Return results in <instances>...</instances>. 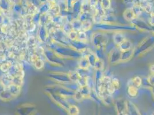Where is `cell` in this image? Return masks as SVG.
<instances>
[{
	"mask_svg": "<svg viewBox=\"0 0 154 115\" xmlns=\"http://www.w3.org/2000/svg\"><path fill=\"white\" fill-rule=\"evenodd\" d=\"M133 54L132 50H129L128 51H123L122 52L121 54V61H126L129 59Z\"/></svg>",
	"mask_w": 154,
	"mask_h": 115,
	"instance_id": "7402d4cb",
	"label": "cell"
},
{
	"mask_svg": "<svg viewBox=\"0 0 154 115\" xmlns=\"http://www.w3.org/2000/svg\"><path fill=\"white\" fill-rule=\"evenodd\" d=\"M23 78L24 77H16L13 78V83L14 85L21 86L23 83Z\"/></svg>",
	"mask_w": 154,
	"mask_h": 115,
	"instance_id": "d590c367",
	"label": "cell"
},
{
	"mask_svg": "<svg viewBox=\"0 0 154 115\" xmlns=\"http://www.w3.org/2000/svg\"><path fill=\"white\" fill-rule=\"evenodd\" d=\"M51 4L49 2L40 4V6L38 7V13H40L41 14H44L48 13L51 8Z\"/></svg>",
	"mask_w": 154,
	"mask_h": 115,
	"instance_id": "9a60e30c",
	"label": "cell"
},
{
	"mask_svg": "<svg viewBox=\"0 0 154 115\" xmlns=\"http://www.w3.org/2000/svg\"><path fill=\"white\" fill-rule=\"evenodd\" d=\"M31 59H32V62L35 65V67H36V69L40 70L44 67V66H45L44 62L36 55H32Z\"/></svg>",
	"mask_w": 154,
	"mask_h": 115,
	"instance_id": "7c38bea8",
	"label": "cell"
},
{
	"mask_svg": "<svg viewBox=\"0 0 154 115\" xmlns=\"http://www.w3.org/2000/svg\"><path fill=\"white\" fill-rule=\"evenodd\" d=\"M44 55L46 60L50 64L58 67L64 66V63L63 59L59 57L55 52L54 50L51 49L50 48H46L44 51Z\"/></svg>",
	"mask_w": 154,
	"mask_h": 115,
	"instance_id": "3957f363",
	"label": "cell"
},
{
	"mask_svg": "<svg viewBox=\"0 0 154 115\" xmlns=\"http://www.w3.org/2000/svg\"><path fill=\"white\" fill-rule=\"evenodd\" d=\"M123 17L125 20L128 21H132L136 17L135 16V13L131 8H127L123 13Z\"/></svg>",
	"mask_w": 154,
	"mask_h": 115,
	"instance_id": "4fadbf2b",
	"label": "cell"
},
{
	"mask_svg": "<svg viewBox=\"0 0 154 115\" xmlns=\"http://www.w3.org/2000/svg\"><path fill=\"white\" fill-rule=\"evenodd\" d=\"M67 74L69 75V77L70 78L71 82H77L78 80L80 78V76H79V74L77 73V71H71L69 73H68Z\"/></svg>",
	"mask_w": 154,
	"mask_h": 115,
	"instance_id": "603a6c76",
	"label": "cell"
},
{
	"mask_svg": "<svg viewBox=\"0 0 154 115\" xmlns=\"http://www.w3.org/2000/svg\"><path fill=\"white\" fill-rule=\"evenodd\" d=\"M9 76L12 77H24V73L23 67L19 64H13L7 72Z\"/></svg>",
	"mask_w": 154,
	"mask_h": 115,
	"instance_id": "5b68a950",
	"label": "cell"
},
{
	"mask_svg": "<svg viewBox=\"0 0 154 115\" xmlns=\"http://www.w3.org/2000/svg\"><path fill=\"white\" fill-rule=\"evenodd\" d=\"M13 97L14 96L11 93V92L7 88L0 93V98L4 101H9L12 100Z\"/></svg>",
	"mask_w": 154,
	"mask_h": 115,
	"instance_id": "ffe728a7",
	"label": "cell"
},
{
	"mask_svg": "<svg viewBox=\"0 0 154 115\" xmlns=\"http://www.w3.org/2000/svg\"><path fill=\"white\" fill-rule=\"evenodd\" d=\"M59 0H48V2H50V3H54V2H57Z\"/></svg>",
	"mask_w": 154,
	"mask_h": 115,
	"instance_id": "7dc6e473",
	"label": "cell"
},
{
	"mask_svg": "<svg viewBox=\"0 0 154 115\" xmlns=\"http://www.w3.org/2000/svg\"><path fill=\"white\" fill-rule=\"evenodd\" d=\"M148 21L151 26H154V12H152L150 14L149 17L148 19Z\"/></svg>",
	"mask_w": 154,
	"mask_h": 115,
	"instance_id": "60d3db41",
	"label": "cell"
},
{
	"mask_svg": "<svg viewBox=\"0 0 154 115\" xmlns=\"http://www.w3.org/2000/svg\"><path fill=\"white\" fill-rule=\"evenodd\" d=\"M2 14V11H1V9H0V15H1V14Z\"/></svg>",
	"mask_w": 154,
	"mask_h": 115,
	"instance_id": "c3c4849f",
	"label": "cell"
},
{
	"mask_svg": "<svg viewBox=\"0 0 154 115\" xmlns=\"http://www.w3.org/2000/svg\"><path fill=\"white\" fill-rule=\"evenodd\" d=\"M47 76L50 79L56 82L57 83H68L71 82L68 74L63 72H50L48 74Z\"/></svg>",
	"mask_w": 154,
	"mask_h": 115,
	"instance_id": "277c9868",
	"label": "cell"
},
{
	"mask_svg": "<svg viewBox=\"0 0 154 115\" xmlns=\"http://www.w3.org/2000/svg\"><path fill=\"white\" fill-rule=\"evenodd\" d=\"M77 83L79 88L86 86L87 85V78L80 77L79 79L78 80Z\"/></svg>",
	"mask_w": 154,
	"mask_h": 115,
	"instance_id": "8d00e7d4",
	"label": "cell"
},
{
	"mask_svg": "<svg viewBox=\"0 0 154 115\" xmlns=\"http://www.w3.org/2000/svg\"><path fill=\"white\" fill-rule=\"evenodd\" d=\"M122 2L126 5H132L133 6L136 4H139L140 0H122Z\"/></svg>",
	"mask_w": 154,
	"mask_h": 115,
	"instance_id": "ab89813d",
	"label": "cell"
},
{
	"mask_svg": "<svg viewBox=\"0 0 154 115\" xmlns=\"http://www.w3.org/2000/svg\"><path fill=\"white\" fill-rule=\"evenodd\" d=\"M21 86H20L12 83L9 86H8L7 88V89L14 97H15V96L19 95L20 93L21 92Z\"/></svg>",
	"mask_w": 154,
	"mask_h": 115,
	"instance_id": "2e32d148",
	"label": "cell"
},
{
	"mask_svg": "<svg viewBox=\"0 0 154 115\" xmlns=\"http://www.w3.org/2000/svg\"><path fill=\"white\" fill-rule=\"evenodd\" d=\"M132 82L133 83V85L136 87L137 88H139L142 85V79L140 77H135L132 79Z\"/></svg>",
	"mask_w": 154,
	"mask_h": 115,
	"instance_id": "836d02e7",
	"label": "cell"
},
{
	"mask_svg": "<svg viewBox=\"0 0 154 115\" xmlns=\"http://www.w3.org/2000/svg\"><path fill=\"white\" fill-rule=\"evenodd\" d=\"M78 33V31L72 30L67 35V36L69 37V39H70V40H75L77 39Z\"/></svg>",
	"mask_w": 154,
	"mask_h": 115,
	"instance_id": "74e56055",
	"label": "cell"
},
{
	"mask_svg": "<svg viewBox=\"0 0 154 115\" xmlns=\"http://www.w3.org/2000/svg\"><path fill=\"white\" fill-rule=\"evenodd\" d=\"M38 37L42 43H45L48 39L49 35L48 30L45 26L40 25L38 30Z\"/></svg>",
	"mask_w": 154,
	"mask_h": 115,
	"instance_id": "52a82bcc",
	"label": "cell"
},
{
	"mask_svg": "<svg viewBox=\"0 0 154 115\" xmlns=\"http://www.w3.org/2000/svg\"><path fill=\"white\" fill-rule=\"evenodd\" d=\"M132 47V43L127 39H125L122 43H120L118 45V48L122 52L131 50Z\"/></svg>",
	"mask_w": 154,
	"mask_h": 115,
	"instance_id": "5bb4252c",
	"label": "cell"
},
{
	"mask_svg": "<svg viewBox=\"0 0 154 115\" xmlns=\"http://www.w3.org/2000/svg\"><path fill=\"white\" fill-rule=\"evenodd\" d=\"M92 21H93V20H89L82 22V31H84L85 32L89 31L90 28H91Z\"/></svg>",
	"mask_w": 154,
	"mask_h": 115,
	"instance_id": "cb8c5ba5",
	"label": "cell"
},
{
	"mask_svg": "<svg viewBox=\"0 0 154 115\" xmlns=\"http://www.w3.org/2000/svg\"><path fill=\"white\" fill-rule=\"evenodd\" d=\"M12 4L9 0H0V9L2 13H8L12 11Z\"/></svg>",
	"mask_w": 154,
	"mask_h": 115,
	"instance_id": "9c48e42d",
	"label": "cell"
},
{
	"mask_svg": "<svg viewBox=\"0 0 154 115\" xmlns=\"http://www.w3.org/2000/svg\"><path fill=\"white\" fill-rule=\"evenodd\" d=\"M132 9L133 10L134 12L135 13L136 17H140L141 14L144 12L143 8L140 4H136L134 5L132 7H131Z\"/></svg>",
	"mask_w": 154,
	"mask_h": 115,
	"instance_id": "ac0fdd59",
	"label": "cell"
},
{
	"mask_svg": "<svg viewBox=\"0 0 154 115\" xmlns=\"http://www.w3.org/2000/svg\"><path fill=\"white\" fill-rule=\"evenodd\" d=\"M79 90H80V92H81V93L82 94L84 97L90 96L91 92V89L87 85L83 86V87L79 88Z\"/></svg>",
	"mask_w": 154,
	"mask_h": 115,
	"instance_id": "d4e9b609",
	"label": "cell"
},
{
	"mask_svg": "<svg viewBox=\"0 0 154 115\" xmlns=\"http://www.w3.org/2000/svg\"><path fill=\"white\" fill-rule=\"evenodd\" d=\"M78 0H72V3L73 2H75V1H77Z\"/></svg>",
	"mask_w": 154,
	"mask_h": 115,
	"instance_id": "681fc988",
	"label": "cell"
},
{
	"mask_svg": "<svg viewBox=\"0 0 154 115\" xmlns=\"http://www.w3.org/2000/svg\"><path fill=\"white\" fill-rule=\"evenodd\" d=\"M113 39L114 43L117 45H119L120 43H122L125 39H126V38H125L124 35H123L120 32H117L115 33L113 35Z\"/></svg>",
	"mask_w": 154,
	"mask_h": 115,
	"instance_id": "d6986e66",
	"label": "cell"
},
{
	"mask_svg": "<svg viewBox=\"0 0 154 115\" xmlns=\"http://www.w3.org/2000/svg\"><path fill=\"white\" fill-rule=\"evenodd\" d=\"M147 79L149 84L152 86H154V74H152Z\"/></svg>",
	"mask_w": 154,
	"mask_h": 115,
	"instance_id": "b9f144b4",
	"label": "cell"
},
{
	"mask_svg": "<svg viewBox=\"0 0 154 115\" xmlns=\"http://www.w3.org/2000/svg\"><path fill=\"white\" fill-rule=\"evenodd\" d=\"M41 14L38 13V12L37 13H35L32 16V23L34 25L36 24H39L40 23V18H41Z\"/></svg>",
	"mask_w": 154,
	"mask_h": 115,
	"instance_id": "4dcf8cb0",
	"label": "cell"
},
{
	"mask_svg": "<svg viewBox=\"0 0 154 115\" xmlns=\"http://www.w3.org/2000/svg\"><path fill=\"white\" fill-rule=\"evenodd\" d=\"M13 64L11 62L5 61L4 63H3L0 67V70L2 71L4 73H7L8 70H9L11 66Z\"/></svg>",
	"mask_w": 154,
	"mask_h": 115,
	"instance_id": "f1b7e54d",
	"label": "cell"
},
{
	"mask_svg": "<svg viewBox=\"0 0 154 115\" xmlns=\"http://www.w3.org/2000/svg\"><path fill=\"white\" fill-rule=\"evenodd\" d=\"M82 0H78L72 3L71 7V12L74 16H77L78 17L80 13H81V7H82Z\"/></svg>",
	"mask_w": 154,
	"mask_h": 115,
	"instance_id": "30bf717a",
	"label": "cell"
},
{
	"mask_svg": "<svg viewBox=\"0 0 154 115\" xmlns=\"http://www.w3.org/2000/svg\"><path fill=\"white\" fill-rule=\"evenodd\" d=\"M88 36L87 34V32H85L84 31H81L78 32L77 40L86 43L88 40Z\"/></svg>",
	"mask_w": 154,
	"mask_h": 115,
	"instance_id": "484cf974",
	"label": "cell"
},
{
	"mask_svg": "<svg viewBox=\"0 0 154 115\" xmlns=\"http://www.w3.org/2000/svg\"><path fill=\"white\" fill-rule=\"evenodd\" d=\"M45 92L48 94L56 93L64 97H69L74 96L75 92L71 90L66 89L62 85L57 83L55 85H52L46 86L45 89Z\"/></svg>",
	"mask_w": 154,
	"mask_h": 115,
	"instance_id": "7a4b0ae2",
	"label": "cell"
},
{
	"mask_svg": "<svg viewBox=\"0 0 154 115\" xmlns=\"http://www.w3.org/2000/svg\"><path fill=\"white\" fill-rule=\"evenodd\" d=\"M6 89H7V88H6L2 83L0 82V93H1V92H2L4 90H5Z\"/></svg>",
	"mask_w": 154,
	"mask_h": 115,
	"instance_id": "ee69618b",
	"label": "cell"
},
{
	"mask_svg": "<svg viewBox=\"0 0 154 115\" xmlns=\"http://www.w3.org/2000/svg\"><path fill=\"white\" fill-rule=\"evenodd\" d=\"M107 39L108 38L106 36V35L100 33H97L96 35L94 34L93 36L92 40L94 45L100 47L107 43Z\"/></svg>",
	"mask_w": 154,
	"mask_h": 115,
	"instance_id": "8992f818",
	"label": "cell"
},
{
	"mask_svg": "<svg viewBox=\"0 0 154 115\" xmlns=\"http://www.w3.org/2000/svg\"><path fill=\"white\" fill-rule=\"evenodd\" d=\"M71 24L72 26L73 30H75L78 32L82 31V21L78 19L74 20L71 22Z\"/></svg>",
	"mask_w": 154,
	"mask_h": 115,
	"instance_id": "44dd1931",
	"label": "cell"
},
{
	"mask_svg": "<svg viewBox=\"0 0 154 115\" xmlns=\"http://www.w3.org/2000/svg\"><path fill=\"white\" fill-rule=\"evenodd\" d=\"M62 30L67 35H68L71 31H72L73 30L72 28V26L71 24V23H69V22H67L66 23H64V24L63 25V27H62Z\"/></svg>",
	"mask_w": 154,
	"mask_h": 115,
	"instance_id": "f546056e",
	"label": "cell"
},
{
	"mask_svg": "<svg viewBox=\"0 0 154 115\" xmlns=\"http://www.w3.org/2000/svg\"><path fill=\"white\" fill-rule=\"evenodd\" d=\"M101 5L105 11L109 10L111 8V0H99Z\"/></svg>",
	"mask_w": 154,
	"mask_h": 115,
	"instance_id": "83f0119b",
	"label": "cell"
},
{
	"mask_svg": "<svg viewBox=\"0 0 154 115\" xmlns=\"http://www.w3.org/2000/svg\"><path fill=\"white\" fill-rule=\"evenodd\" d=\"M68 113L70 115H78L79 113V110L76 106L71 105L67 109Z\"/></svg>",
	"mask_w": 154,
	"mask_h": 115,
	"instance_id": "d6a6232c",
	"label": "cell"
},
{
	"mask_svg": "<svg viewBox=\"0 0 154 115\" xmlns=\"http://www.w3.org/2000/svg\"><path fill=\"white\" fill-rule=\"evenodd\" d=\"M55 52L62 59H75L80 58L82 57L80 52L75 50L69 45H57L55 48L54 50Z\"/></svg>",
	"mask_w": 154,
	"mask_h": 115,
	"instance_id": "6da1fadb",
	"label": "cell"
},
{
	"mask_svg": "<svg viewBox=\"0 0 154 115\" xmlns=\"http://www.w3.org/2000/svg\"><path fill=\"white\" fill-rule=\"evenodd\" d=\"M94 67L97 70H102L103 68V62L102 59L97 58Z\"/></svg>",
	"mask_w": 154,
	"mask_h": 115,
	"instance_id": "e575fe53",
	"label": "cell"
},
{
	"mask_svg": "<svg viewBox=\"0 0 154 115\" xmlns=\"http://www.w3.org/2000/svg\"><path fill=\"white\" fill-rule=\"evenodd\" d=\"M73 97H74V98L77 101L81 100L84 97L83 95H82V94L81 93V92H80V90H79V89L75 92L74 95Z\"/></svg>",
	"mask_w": 154,
	"mask_h": 115,
	"instance_id": "f35d334b",
	"label": "cell"
},
{
	"mask_svg": "<svg viewBox=\"0 0 154 115\" xmlns=\"http://www.w3.org/2000/svg\"><path fill=\"white\" fill-rule=\"evenodd\" d=\"M38 2L40 3V4H44V3L48 2V0H38Z\"/></svg>",
	"mask_w": 154,
	"mask_h": 115,
	"instance_id": "bcb514c9",
	"label": "cell"
},
{
	"mask_svg": "<svg viewBox=\"0 0 154 115\" xmlns=\"http://www.w3.org/2000/svg\"><path fill=\"white\" fill-rule=\"evenodd\" d=\"M12 5H15V4H21L23 1V0H9Z\"/></svg>",
	"mask_w": 154,
	"mask_h": 115,
	"instance_id": "7bdbcfd3",
	"label": "cell"
},
{
	"mask_svg": "<svg viewBox=\"0 0 154 115\" xmlns=\"http://www.w3.org/2000/svg\"><path fill=\"white\" fill-rule=\"evenodd\" d=\"M49 95L55 102H57L64 108H66V107H67V104L64 97L56 93H50Z\"/></svg>",
	"mask_w": 154,
	"mask_h": 115,
	"instance_id": "8fae6325",
	"label": "cell"
},
{
	"mask_svg": "<svg viewBox=\"0 0 154 115\" xmlns=\"http://www.w3.org/2000/svg\"><path fill=\"white\" fill-rule=\"evenodd\" d=\"M77 71L80 77L88 78L89 77V71L88 70V69L78 68L77 70Z\"/></svg>",
	"mask_w": 154,
	"mask_h": 115,
	"instance_id": "4316f807",
	"label": "cell"
},
{
	"mask_svg": "<svg viewBox=\"0 0 154 115\" xmlns=\"http://www.w3.org/2000/svg\"><path fill=\"white\" fill-rule=\"evenodd\" d=\"M149 70L152 74H154V64H151L149 67Z\"/></svg>",
	"mask_w": 154,
	"mask_h": 115,
	"instance_id": "f6af8a7d",
	"label": "cell"
},
{
	"mask_svg": "<svg viewBox=\"0 0 154 115\" xmlns=\"http://www.w3.org/2000/svg\"><path fill=\"white\" fill-rule=\"evenodd\" d=\"M137 88L134 86H128V93L129 95L131 97H134L135 96H137Z\"/></svg>",
	"mask_w": 154,
	"mask_h": 115,
	"instance_id": "1f68e13d",
	"label": "cell"
},
{
	"mask_svg": "<svg viewBox=\"0 0 154 115\" xmlns=\"http://www.w3.org/2000/svg\"><path fill=\"white\" fill-rule=\"evenodd\" d=\"M78 65V68L81 69H88L89 67L90 66L88 58L85 57H81L79 58Z\"/></svg>",
	"mask_w": 154,
	"mask_h": 115,
	"instance_id": "e0dca14e",
	"label": "cell"
},
{
	"mask_svg": "<svg viewBox=\"0 0 154 115\" xmlns=\"http://www.w3.org/2000/svg\"><path fill=\"white\" fill-rule=\"evenodd\" d=\"M0 82L7 88L13 83V77L9 76L8 73H4L0 76Z\"/></svg>",
	"mask_w": 154,
	"mask_h": 115,
	"instance_id": "ba28073f",
	"label": "cell"
}]
</instances>
